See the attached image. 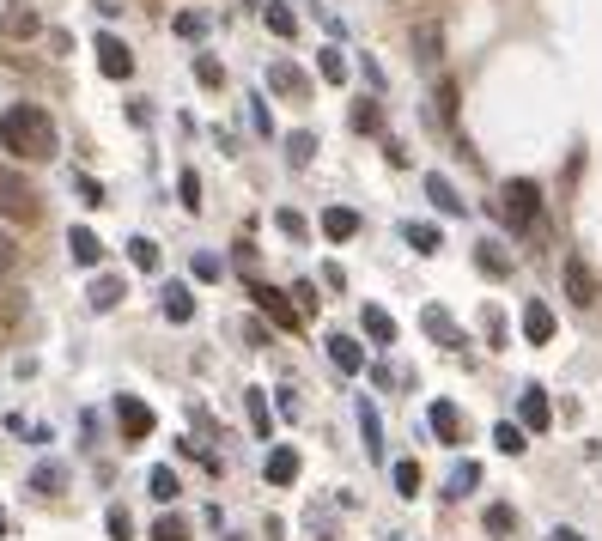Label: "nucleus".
Listing matches in <instances>:
<instances>
[{
	"label": "nucleus",
	"mask_w": 602,
	"mask_h": 541,
	"mask_svg": "<svg viewBox=\"0 0 602 541\" xmlns=\"http://www.w3.org/2000/svg\"><path fill=\"white\" fill-rule=\"evenodd\" d=\"M55 146H61V134H55L43 104H7L0 110V152H13L25 165H43V159H55Z\"/></svg>",
	"instance_id": "nucleus-1"
},
{
	"label": "nucleus",
	"mask_w": 602,
	"mask_h": 541,
	"mask_svg": "<svg viewBox=\"0 0 602 541\" xmlns=\"http://www.w3.org/2000/svg\"><path fill=\"white\" fill-rule=\"evenodd\" d=\"M499 213H505L511 231H530V225L542 219V189H536L530 177H511V183L499 189Z\"/></svg>",
	"instance_id": "nucleus-2"
},
{
	"label": "nucleus",
	"mask_w": 602,
	"mask_h": 541,
	"mask_svg": "<svg viewBox=\"0 0 602 541\" xmlns=\"http://www.w3.org/2000/svg\"><path fill=\"white\" fill-rule=\"evenodd\" d=\"M250 298H256V311H262L268 323H280L286 335H298V329H305V317H298V304H292L286 292H274V286H262V280H256V286H250Z\"/></svg>",
	"instance_id": "nucleus-3"
},
{
	"label": "nucleus",
	"mask_w": 602,
	"mask_h": 541,
	"mask_svg": "<svg viewBox=\"0 0 602 541\" xmlns=\"http://www.w3.org/2000/svg\"><path fill=\"white\" fill-rule=\"evenodd\" d=\"M0 213L7 219H37V189L19 171H0Z\"/></svg>",
	"instance_id": "nucleus-4"
},
{
	"label": "nucleus",
	"mask_w": 602,
	"mask_h": 541,
	"mask_svg": "<svg viewBox=\"0 0 602 541\" xmlns=\"http://www.w3.org/2000/svg\"><path fill=\"white\" fill-rule=\"evenodd\" d=\"M116 426H122L128 444H146L153 438V408H146L140 396H116Z\"/></svg>",
	"instance_id": "nucleus-5"
},
{
	"label": "nucleus",
	"mask_w": 602,
	"mask_h": 541,
	"mask_svg": "<svg viewBox=\"0 0 602 541\" xmlns=\"http://www.w3.org/2000/svg\"><path fill=\"white\" fill-rule=\"evenodd\" d=\"M92 55H98V67L110 73V80H134V49H128L122 37H110V31H98V43H92Z\"/></svg>",
	"instance_id": "nucleus-6"
},
{
	"label": "nucleus",
	"mask_w": 602,
	"mask_h": 541,
	"mask_svg": "<svg viewBox=\"0 0 602 541\" xmlns=\"http://www.w3.org/2000/svg\"><path fill=\"white\" fill-rule=\"evenodd\" d=\"M0 37H7V43L43 37V13H37V7H19V0H13V7H0Z\"/></svg>",
	"instance_id": "nucleus-7"
},
{
	"label": "nucleus",
	"mask_w": 602,
	"mask_h": 541,
	"mask_svg": "<svg viewBox=\"0 0 602 541\" xmlns=\"http://www.w3.org/2000/svg\"><path fill=\"white\" fill-rule=\"evenodd\" d=\"M268 92L292 98V104H305L311 98V73H298L292 61H268Z\"/></svg>",
	"instance_id": "nucleus-8"
},
{
	"label": "nucleus",
	"mask_w": 602,
	"mask_h": 541,
	"mask_svg": "<svg viewBox=\"0 0 602 541\" xmlns=\"http://www.w3.org/2000/svg\"><path fill=\"white\" fill-rule=\"evenodd\" d=\"M548 420H554L548 390H542V383H530V390L517 396V426H523V432H548Z\"/></svg>",
	"instance_id": "nucleus-9"
},
{
	"label": "nucleus",
	"mask_w": 602,
	"mask_h": 541,
	"mask_svg": "<svg viewBox=\"0 0 602 541\" xmlns=\"http://www.w3.org/2000/svg\"><path fill=\"white\" fill-rule=\"evenodd\" d=\"M408 43H414V61H420V67H438V61H444V25H438V19H420V25L408 31Z\"/></svg>",
	"instance_id": "nucleus-10"
},
{
	"label": "nucleus",
	"mask_w": 602,
	"mask_h": 541,
	"mask_svg": "<svg viewBox=\"0 0 602 541\" xmlns=\"http://www.w3.org/2000/svg\"><path fill=\"white\" fill-rule=\"evenodd\" d=\"M420 329H426L438 347H469V341H463V329H457V317H450L444 304H426V311H420Z\"/></svg>",
	"instance_id": "nucleus-11"
},
{
	"label": "nucleus",
	"mask_w": 602,
	"mask_h": 541,
	"mask_svg": "<svg viewBox=\"0 0 602 541\" xmlns=\"http://www.w3.org/2000/svg\"><path fill=\"white\" fill-rule=\"evenodd\" d=\"M323 347H329V365H335L341 377H359V371H365V347H359L353 335H341V329H335Z\"/></svg>",
	"instance_id": "nucleus-12"
},
{
	"label": "nucleus",
	"mask_w": 602,
	"mask_h": 541,
	"mask_svg": "<svg viewBox=\"0 0 602 541\" xmlns=\"http://www.w3.org/2000/svg\"><path fill=\"white\" fill-rule=\"evenodd\" d=\"M566 298L578 304V311H584V304H596V274H590L584 256H566Z\"/></svg>",
	"instance_id": "nucleus-13"
},
{
	"label": "nucleus",
	"mask_w": 602,
	"mask_h": 541,
	"mask_svg": "<svg viewBox=\"0 0 602 541\" xmlns=\"http://www.w3.org/2000/svg\"><path fill=\"white\" fill-rule=\"evenodd\" d=\"M359 438H365V456L371 462H384V420H378V408H371V396H359Z\"/></svg>",
	"instance_id": "nucleus-14"
},
{
	"label": "nucleus",
	"mask_w": 602,
	"mask_h": 541,
	"mask_svg": "<svg viewBox=\"0 0 602 541\" xmlns=\"http://www.w3.org/2000/svg\"><path fill=\"white\" fill-rule=\"evenodd\" d=\"M523 341H530V347L554 341V311H548L542 298H530V304H523Z\"/></svg>",
	"instance_id": "nucleus-15"
},
{
	"label": "nucleus",
	"mask_w": 602,
	"mask_h": 541,
	"mask_svg": "<svg viewBox=\"0 0 602 541\" xmlns=\"http://www.w3.org/2000/svg\"><path fill=\"white\" fill-rule=\"evenodd\" d=\"M426 195H432V207H438V213H450V219H463V213H469V201L457 195V183H450V177H438V171L426 177Z\"/></svg>",
	"instance_id": "nucleus-16"
},
{
	"label": "nucleus",
	"mask_w": 602,
	"mask_h": 541,
	"mask_svg": "<svg viewBox=\"0 0 602 541\" xmlns=\"http://www.w3.org/2000/svg\"><path fill=\"white\" fill-rule=\"evenodd\" d=\"M262 475H268V487H292V481H298V450L274 444V450H268V462H262Z\"/></svg>",
	"instance_id": "nucleus-17"
},
{
	"label": "nucleus",
	"mask_w": 602,
	"mask_h": 541,
	"mask_svg": "<svg viewBox=\"0 0 602 541\" xmlns=\"http://www.w3.org/2000/svg\"><path fill=\"white\" fill-rule=\"evenodd\" d=\"M67 250H73V262H80V268H98V262H104V244H98L92 225H73V231H67Z\"/></svg>",
	"instance_id": "nucleus-18"
},
{
	"label": "nucleus",
	"mask_w": 602,
	"mask_h": 541,
	"mask_svg": "<svg viewBox=\"0 0 602 541\" xmlns=\"http://www.w3.org/2000/svg\"><path fill=\"white\" fill-rule=\"evenodd\" d=\"M426 426L444 438V444H463V414L450 408V402H432V414H426Z\"/></svg>",
	"instance_id": "nucleus-19"
},
{
	"label": "nucleus",
	"mask_w": 602,
	"mask_h": 541,
	"mask_svg": "<svg viewBox=\"0 0 602 541\" xmlns=\"http://www.w3.org/2000/svg\"><path fill=\"white\" fill-rule=\"evenodd\" d=\"M262 25L274 37H298V13H292V0H262Z\"/></svg>",
	"instance_id": "nucleus-20"
},
{
	"label": "nucleus",
	"mask_w": 602,
	"mask_h": 541,
	"mask_svg": "<svg viewBox=\"0 0 602 541\" xmlns=\"http://www.w3.org/2000/svg\"><path fill=\"white\" fill-rule=\"evenodd\" d=\"M122 292H128V286H122L116 274H98V280H92V292H86V304L104 317V311H116V304H122Z\"/></svg>",
	"instance_id": "nucleus-21"
},
{
	"label": "nucleus",
	"mask_w": 602,
	"mask_h": 541,
	"mask_svg": "<svg viewBox=\"0 0 602 541\" xmlns=\"http://www.w3.org/2000/svg\"><path fill=\"white\" fill-rule=\"evenodd\" d=\"M359 323H365V335L378 341V347H396V317L384 311V304H365V317H359Z\"/></svg>",
	"instance_id": "nucleus-22"
},
{
	"label": "nucleus",
	"mask_w": 602,
	"mask_h": 541,
	"mask_svg": "<svg viewBox=\"0 0 602 541\" xmlns=\"http://www.w3.org/2000/svg\"><path fill=\"white\" fill-rule=\"evenodd\" d=\"M402 238H408V244H414L420 256H438V250H444V238H438V225H426V219H408V225H402Z\"/></svg>",
	"instance_id": "nucleus-23"
},
{
	"label": "nucleus",
	"mask_w": 602,
	"mask_h": 541,
	"mask_svg": "<svg viewBox=\"0 0 602 541\" xmlns=\"http://www.w3.org/2000/svg\"><path fill=\"white\" fill-rule=\"evenodd\" d=\"M353 231H359V213H353V207H329V213H323V238H335V244H347V238H353Z\"/></svg>",
	"instance_id": "nucleus-24"
},
{
	"label": "nucleus",
	"mask_w": 602,
	"mask_h": 541,
	"mask_svg": "<svg viewBox=\"0 0 602 541\" xmlns=\"http://www.w3.org/2000/svg\"><path fill=\"white\" fill-rule=\"evenodd\" d=\"M165 317H171V323H189V317H195V292H189L183 280L165 286Z\"/></svg>",
	"instance_id": "nucleus-25"
},
{
	"label": "nucleus",
	"mask_w": 602,
	"mask_h": 541,
	"mask_svg": "<svg viewBox=\"0 0 602 541\" xmlns=\"http://www.w3.org/2000/svg\"><path fill=\"white\" fill-rule=\"evenodd\" d=\"M67 487V469H61V462H37V469H31V493L37 499H49V493H61Z\"/></svg>",
	"instance_id": "nucleus-26"
},
{
	"label": "nucleus",
	"mask_w": 602,
	"mask_h": 541,
	"mask_svg": "<svg viewBox=\"0 0 602 541\" xmlns=\"http://www.w3.org/2000/svg\"><path fill=\"white\" fill-rule=\"evenodd\" d=\"M475 487H481V469H475V462H457L450 481H444V499H469Z\"/></svg>",
	"instance_id": "nucleus-27"
},
{
	"label": "nucleus",
	"mask_w": 602,
	"mask_h": 541,
	"mask_svg": "<svg viewBox=\"0 0 602 541\" xmlns=\"http://www.w3.org/2000/svg\"><path fill=\"white\" fill-rule=\"evenodd\" d=\"M128 262H134L140 274H159V262H165V256H159V244L140 231V238H128Z\"/></svg>",
	"instance_id": "nucleus-28"
},
{
	"label": "nucleus",
	"mask_w": 602,
	"mask_h": 541,
	"mask_svg": "<svg viewBox=\"0 0 602 541\" xmlns=\"http://www.w3.org/2000/svg\"><path fill=\"white\" fill-rule=\"evenodd\" d=\"M432 122L438 128L457 122V86H450V80H438V92H432Z\"/></svg>",
	"instance_id": "nucleus-29"
},
{
	"label": "nucleus",
	"mask_w": 602,
	"mask_h": 541,
	"mask_svg": "<svg viewBox=\"0 0 602 541\" xmlns=\"http://www.w3.org/2000/svg\"><path fill=\"white\" fill-rule=\"evenodd\" d=\"M493 444H499L505 456H523V450H530V432L511 426V420H499V426H493Z\"/></svg>",
	"instance_id": "nucleus-30"
},
{
	"label": "nucleus",
	"mask_w": 602,
	"mask_h": 541,
	"mask_svg": "<svg viewBox=\"0 0 602 541\" xmlns=\"http://www.w3.org/2000/svg\"><path fill=\"white\" fill-rule=\"evenodd\" d=\"M286 159H292V165H298V171H305V165H311V159H317V134H311V128H298V134H292V140H286Z\"/></svg>",
	"instance_id": "nucleus-31"
},
{
	"label": "nucleus",
	"mask_w": 602,
	"mask_h": 541,
	"mask_svg": "<svg viewBox=\"0 0 602 541\" xmlns=\"http://www.w3.org/2000/svg\"><path fill=\"white\" fill-rule=\"evenodd\" d=\"M378 128H384L378 98H359V104H353V134H378Z\"/></svg>",
	"instance_id": "nucleus-32"
},
{
	"label": "nucleus",
	"mask_w": 602,
	"mask_h": 541,
	"mask_svg": "<svg viewBox=\"0 0 602 541\" xmlns=\"http://www.w3.org/2000/svg\"><path fill=\"white\" fill-rule=\"evenodd\" d=\"M317 73H323L329 86H341V80H347V55H341V43H329V49L317 55Z\"/></svg>",
	"instance_id": "nucleus-33"
},
{
	"label": "nucleus",
	"mask_w": 602,
	"mask_h": 541,
	"mask_svg": "<svg viewBox=\"0 0 602 541\" xmlns=\"http://www.w3.org/2000/svg\"><path fill=\"white\" fill-rule=\"evenodd\" d=\"M274 225L286 231L292 244H305V238H311V225H305V213H298V207H274Z\"/></svg>",
	"instance_id": "nucleus-34"
},
{
	"label": "nucleus",
	"mask_w": 602,
	"mask_h": 541,
	"mask_svg": "<svg viewBox=\"0 0 602 541\" xmlns=\"http://www.w3.org/2000/svg\"><path fill=\"white\" fill-rule=\"evenodd\" d=\"M146 541H189V517H177V511H165L159 523H153V535Z\"/></svg>",
	"instance_id": "nucleus-35"
},
{
	"label": "nucleus",
	"mask_w": 602,
	"mask_h": 541,
	"mask_svg": "<svg viewBox=\"0 0 602 541\" xmlns=\"http://www.w3.org/2000/svg\"><path fill=\"white\" fill-rule=\"evenodd\" d=\"M475 262H481V274H493V280H505V274H511V256H505L499 244H481V250H475Z\"/></svg>",
	"instance_id": "nucleus-36"
},
{
	"label": "nucleus",
	"mask_w": 602,
	"mask_h": 541,
	"mask_svg": "<svg viewBox=\"0 0 602 541\" xmlns=\"http://www.w3.org/2000/svg\"><path fill=\"white\" fill-rule=\"evenodd\" d=\"M244 414H250L256 438H268V402H262V390H244Z\"/></svg>",
	"instance_id": "nucleus-37"
},
{
	"label": "nucleus",
	"mask_w": 602,
	"mask_h": 541,
	"mask_svg": "<svg viewBox=\"0 0 602 541\" xmlns=\"http://www.w3.org/2000/svg\"><path fill=\"white\" fill-rule=\"evenodd\" d=\"M195 80H201L207 92H219V86H225V67H219L213 55H195Z\"/></svg>",
	"instance_id": "nucleus-38"
},
{
	"label": "nucleus",
	"mask_w": 602,
	"mask_h": 541,
	"mask_svg": "<svg viewBox=\"0 0 602 541\" xmlns=\"http://www.w3.org/2000/svg\"><path fill=\"white\" fill-rule=\"evenodd\" d=\"M171 31H177V37H189V43H201V37H207V19H201V13H177V19H171Z\"/></svg>",
	"instance_id": "nucleus-39"
},
{
	"label": "nucleus",
	"mask_w": 602,
	"mask_h": 541,
	"mask_svg": "<svg viewBox=\"0 0 602 541\" xmlns=\"http://www.w3.org/2000/svg\"><path fill=\"white\" fill-rule=\"evenodd\" d=\"M396 493H402V499L420 493V462H396Z\"/></svg>",
	"instance_id": "nucleus-40"
},
{
	"label": "nucleus",
	"mask_w": 602,
	"mask_h": 541,
	"mask_svg": "<svg viewBox=\"0 0 602 541\" xmlns=\"http://www.w3.org/2000/svg\"><path fill=\"white\" fill-rule=\"evenodd\" d=\"M153 499L159 505H177V475L171 469H153Z\"/></svg>",
	"instance_id": "nucleus-41"
},
{
	"label": "nucleus",
	"mask_w": 602,
	"mask_h": 541,
	"mask_svg": "<svg viewBox=\"0 0 602 541\" xmlns=\"http://www.w3.org/2000/svg\"><path fill=\"white\" fill-rule=\"evenodd\" d=\"M487 529H493V535H511V529H517V511H511V505H487Z\"/></svg>",
	"instance_id": "nucleus-42"
},
{
	"label": "nucleus",
	"mask_w": 602,
	"mask_h": 541,
	"mask_svg": "<svg viewBox=\"0 0 602 541\" xmlns=\"http://www.w3.org/2000/svg\"><path fill=\"white\" fill-rule=\"evenodd\" d=\"M177 195H183V207L195 213V207H201V177H195V171H183V177H177Z\"/></svg>",
	"instance_id": "nucleus-43"
},
{
	"label": "nucleus",
	"mask_w": 602,
	"mask_h": 541,
	"mask_svg": "<svg viewBox=\"0 0 602 541\" xmlns=\"http://www.w3.org/2000/svg\"><path fill=\"white\" fill-rule=\"evenodd\" d=\"M189 274H195V280H219L225 268H219V256H195V262H189Z\"/></svg>",
	"instance_id": "nucleus-44"
},
{
	"label": "nucleus",
	"mask_w": 602,
	"mask_h": 541,
	"mask_svg": "<svg viewBox=\"0 0 602 541\" xmlns=\"http://www.w3.org/2000/svg\"><path fill=\"white\" fill-rule=\"evenodd\" d=\"M104 523H110V535H116V541H128V535H134V523H128V511H122V505H110V517H104Z\"/></svg>",
	"instance_id": "nucleus-45"
},
{
	"label": "nucleus",
	"mask_w": 602,
	"mask_h": 541,
	"mask_svg": "<svg viewBox=\"0 0 602 541\" xmlns=\"http://www.w3.org/2000/svg\"><path fill=\"white\" fill-rule=\"evenodd\" d=\"M250 128H256V134H268V128H274V122H268V104H262V98H250Z\"/></svg>",
	"instance_id": "nucleus-46"
},
{
	"label": "nucleus",
	"mask_w": 602,
	"mask_h": 541,
	"mask_svg": "<svg viewBox=\"0 0 602 541\" xmlns=\"http://www.w3.org/2000/svg\"><path fill=\"white\" fill-rule=\"evenodd\" d=\"M323 286H329V292H347V274H341V262H323Z\"/></svg>",
	"instance_id": "nucleus-47"
},
{
	"label": "nucleus",
	"mask_w": 602,
	"mask_h": 541,
	"mask_svg": "<svg viewBox=\"0 0 602 541\" xmlns=\"http://www.w3.org/2000/svg\"><path fill=\"white\" fill-rule=\"evenodd\" d=\"M13 262H19V244H13V238H7V231H0V274H7V268H13Z\"/></svg>",
	"instance_id": "nucleus-48"
},
{
	"label": "nucleus",
	"mask_w": 602,
	"mask_h": 541,
	"mask_svg": "<svg viewBox=\"0 0 602 541\" xmlns=\"http://www.w3.org/2000/svg\"><path fill=\"white\" fill-rule=\"evenodd\" d=\"M481 329H487V341H493V347L505 341V323H499V311H487V317H481Z\"/></svg>",
	"instance_id": "nucleus-49"
},
{
	"label": "nucleus",
	"mask_w": 602,
	"mask_h": 541,
	"mask_svg": "<svg viewBox=\"0 0 602 541\" xmlns=\"http://www.w3.org/2000/svg\"><path fill=\"white\" fill-rule=\"evenodd\" d=\"M73 189H80V195H86V201H92V207H98V201H104V189H98V183H92V177H73Z\"/></svg>",
	"instance_id": "nucleus-50"
},
{
	"label": "nucleus",
	"mask_w": 602,
	"mask_h": 541,
	"mask_svg": "<svg viewBox=\"0 0 602 541\" xmlns=\"http://www.w3.org/2000/svg\"><path fill=\"white\" fill-rule=\"evenodd\" d=\"M548 541H584V535H578V529H566V523H560V529H548Z\"/></svg>",
	"instance_id": "nucleus-51"
},
{
	"label": "nucleus",
	"mask_w": 602,
	"mask_h": 541,
	"mask_svg": "<svg viewBox=\"0 0 602 541\" xmlns=\"http://www.w3.org/2000/svg\"><path fill=\"white\" fill-rule=\"evenodd\" d=\"M0 529H7V511H0Z\"/></svg>",
	"instance_id": "nucleus-52"
},
{
	"label": "nucleus",
	"mask_w": 602,
	"mask_h": 541,
	"mask_svg": "<svg viewBox=\"0 0 602 541\" xmlns=\"http://www.w3.org/2000/svg\"><path fill=\"white\" fill-rule=\"evenodd\" d=\"M390 541H402V535H390Z\"/></svg>",
	"instance_id": "nucleus-53"
}]
</instances>
